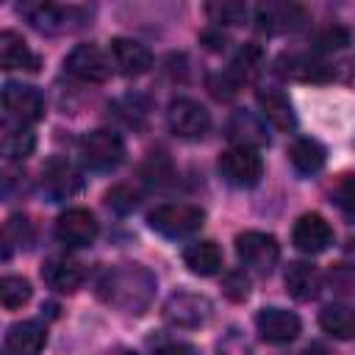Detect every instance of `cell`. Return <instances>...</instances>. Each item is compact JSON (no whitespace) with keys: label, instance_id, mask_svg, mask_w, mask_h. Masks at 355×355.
Masks as SVG:
<instances>
[{"label":"cell","instance_id":"4dcf8cb0","mask_svg":"<svg viewBox=\"0 0 355 355\" xmlns=\"http://www.w3.org/2000/svg\"><path fill=\"white\" fill-rule=\"evenodd\" d=\"M105 205H108L111 211H116V214H128V211H133V208L139 205V191H136L133 186H128V183L111 186V189L105 191Z\"/></svg>","mask_w":355,"mask_h":355},{"label":"cell","instance_id":"277c9868","mask_svg":"<svg viewBox=\"0 0 355 355\" xmlns=\"http://www.w3.org/2000/svg\"><path fill=\"white\" fill-rule=\"evenodd\" d=\"M80 158L94 172H108L122 164L125 141L114 130H92L80 139Z\"/></svg>","mask_w":355,"mask_h":355},{"label":"cell","instance_id":"74e56055","mask_svg":"<svg viewBox=\"0 0 355 355\" xmlns=\"http://www.w3.org/2000/svg\"><path fill=\"white\" fill-rule=\"evenodd\" d=\"M202 44H205L208 50H225L227 36H225L219 28H214V31H205V33H202Z\"/></svg>","mask_w":355,"mask_h":355},{"label":"cell","instance_id":"ba28073f","mask_svg":"<svg viewBox=\"0 0 355 355\" xmlns=\"http://www.w3.org/2000/svg\"><path fill=\"white\" fill-rule=\"evenodd\" d=\"M64 67L69 75L86 83H103L111 75V58L97 47V44H78L72 53L64 58Z\"/></svg>","mask_w":355,"mask_h":355},{"label":"cell","instance_id":"484cf974","mask_svg":"<svg viewBox=\"0 0 355 355\" xmlns=\"http://www.w3.org/2000/svg\"><path fill=\"white\" fill-rule=\"evenodd\" d=\"M19 14H22L36 31H58L61 22H64V8H58L55 3H44V0L22 3V6H19Z\"/></svg>","mask_w":355,"mask_h":355},{"label":"cell","instance_id":"6da1fadb","mask_svg":"<svg viewBox=\"0 0 355 355\" xmlns=\"http://www.w3.org/2000/svg\"><path fill=\"white\" fill-rule=\"evenodd\" d=\"M153 291H155V277L139 263H122L111 269L100 283L103 300L125 313H141L150 305Z\"/></svg>","mask_w":355,"mask_h":355},{"label":"cell","instance_id":"836d02e7","mask_svg":"<svg viewBox=\"0 0 355 355\" xmlns=\"http://www.w3.org/2000/svg\"><path fill=\"white\" fill-rule=\"evenodd\" d=\"M239 78L227 69V72H219V75H211L208 78V89H211V94L216 97V100H233L236 94H239Z\"/></svg>","mask_w":355,"mask_h":355},{"label":"cell","instance_id":"8fae6325","mask_svg":"<svg viewBox=\"0 0 355 355\" xmlns=\"http://www.w3.org/2000/svg\"><path fill=\"white\" fill-rule=\"evenodd\" d=\"M55 236L67 247H89L97 239V219L86 208H67L55 219Z\"/></svg>","mask_w":355,"mask_h":355},{"label":"cell","instance_id":"5bb4252c","mask_svg":"<svg viewBox=\"0 0 355 355\" xmlns=\"http://www.w3.org/2000/svg\"><path fill=\"white\" fill-rule=\"evenodd\" d=\"M80 186H83V178L67 158L55 155L42 166V189L53 200H69L72 194L80 191Z\"/></svg>","mask_w":355,"mask_h":355},{"label":"cell","instance_id":"603a6c76","mask_svg":"<svg viewBox=\"0 0 355 355\" xmlns=\"http://www.w3.org/2000/svg\"><path fill=\"white\" fill-rule=\"evenodd\" d=\"M183 261L194 275H216L222 269V250L214 241H194L183 250Z\"/></svg>","mask_w":355,"mask_h":355},{"label":"cell","instance_id":"f35d334b","mask_svg":"<svg viewBox=\"0 0 355 355\" xmlns=\"http://www.w3.org/2000/svg\"><path fill=\"white\" fill-rule=\"evenodd\" d=\"M219 352H222V355H230V347H222V344H219ZM236 352H244V355H250V347L244 344V347H239Z\"/></svg>","mask_w":355,"mask_h":355},{"label":"cell","instance_id":"30bf717a","mask_svg":"<svg viewBox=\"0 0 355 355\" xmlns=\"http://www.w3.org/2000/svg\"><path fill=\"white\" fill-rule=\"evenodd\" d=\"M291 241L300 252L305 255H316V252H324L330 244H333V227L330 222L322 216V214H302L297 222H294V230H291Z\"/></svg>","mask_w":355,"mask_h":355},{"label":"cell","instance_id":"f1b7e54d","mask_svg":"<svg viewBox=\"0 0 355 355\" xmlns=\"http://www.w3.org/2000/svg\"><path fill=\"white\" fill-rule=\"evenodd\" d=\"M33 147H36V136L28 130V128H17V130H8L6 136H3V155L8 158V161H22V158H28L31 153H33Z\"/></svg>","mask_w":355,"mask_h":355},{"label":"cell","instance_id":"7c38bea8","mask_svg":"<svg viewBox=\"0 0 355 355\" xmlns=\"http://www.w3.org/2000/svg\"><path fill=\"white\" fill-rule=\"evenodd\" d=\"M275 67L283 78L300 80V83H327V80H333V67H327L324 61H319L311 53H283Z\"/></svg>","mask_w":355,"mask_h":355},{"label":"cell","instance_id":"4fadbf2b","mask_svg":"<svg viewBox=\"0 0 355 355\" xmlns=\"http://www.w3.org/2000/svg\"><path fill=\"white\" fill-rule=\"evenodd\" d=\"M255 22L266 33H286L302 28L308 22V14L297 3H261L255 8Z\"/></svg>","mask_w":355,"mask_h":355},{"label":"cell","instance_id":"2e32d148","mask_svg":"<svg viewBox=\"0 0 355 355\" xmlns=\"http://www.w3.org/2000/svg\"><path fill=\"white\" fill-rule=\"evenodd\" d=\"M111 61L122 75L136 78L153 67V53L141 42L119 36V39H111Z\"/></svg>","mask_w":355,"mask_h":355},{"label":"cell","instance_id":"9c48e42d","mask_svg":"<svg viewBox=\"0 0 355 355\" xmlns=\"http://www.w3.org/2000/svg\"><path fill=\"white\" fill-rule=\"evenodd\" d=\"M3 108H6V116L17 119L19 125H31L44 116V97L33 86L6 83L3 86Z\"/></svg>","mask_w":355,"mask_h":355},{"label":"cell","instance_id":"7a4b0ae2","mask_svg":"<svg viewBox=\"0 0 355 355\" xmlns=\"http://www.w3.org/2000/svg\"><path fill=\"white\" fill-rule=\"evenodd\" d=\"M202 219H205V214L197 205H189V202H164V205L153 208L150 216H147L150 227L155 233L166 236V239L191 236L194 230L202 227Z\"/></svg>","mask_w":355,"mask_h":355},{"label":"cell","instance_id":"1f68e13d","mask_svg":"<svg viewBox=\"0 0 355 355\" xmlns=\"http://www.w3.org/2000/svg\"><path fill=\"white\" fill-rule=\"evenodd\" d=\"M349 42H352V36H349V31L341 28V25H330V28H324V31H319V33L313 36V47H316V50H324V53H330V50H344Z\"/></svg>","mask_w":355,"mask_h":355},{"label":"cell","instance_id":"e0dca14e","mask_svg":"<svg viewBox=\"0 0 355 355\" xmlns=\"http://www.w3.org/2000/svg\"><path fill=\"white\" fill-rule=\"evenodd\" d=\"M227 139L236 141V147H250V150L269 144L266 125L252 111H233L230 114V119H227Z\"/></svg>","mask_w":355,"mask_h":355},{"label":"cell","instance_id":"d590c367","mask_svg":"<svg viewBox=\"0 0 355 355\" xmlns=\"http://www.w3.org/2000/svg\"><path fill=\"white\" fill-rule=\"evenodd\" d=\"M6 241L8 244L14 241L19 247H28V241H31V225H28L25 216H11L6 222Z\"/></svg>","mask_w":355,"mask_h":355},{"label":"cell","instance_id":"d4e9b609","mask_svg":"<svg viewBox=\"0 0 355 355\" xmlns=\"http://www.w3.org/2000/svg\"><path fill=\"white\" fill-rule=\"evenodd\" d=\"M319 324H322V330H324L327 336H333V338H338V341L355 338V311L347 308V305L333 302V305L322 308Z\"/></svg>","mask_w":355,"mask_h":355},{"label":"cell","instance_id":"ac0fdd59","mask_svg":"<svg viewBox=\"0 0 355 355\" xmlns=\"http://www.w3.org/2000/svg\"><path fill=\"white\" fill-rule=\"evenodd\" d=\"M0 67H3L6 72H11V69L36 72V69H39V58H36V53L25 44L22 36H17L14 31H3V33H0Z\"/></svg>","mask_w":355,"mask_h":355},{"label":"cell","instance_id":"f546056e","mask_svg":"<svg viewBox=\"0 0 355 355\" xmlns=\"http://www.w3.org/2000/svg\"><path fill=\"white\" fill-rule=\"evenodd\" d=\"M205 14L211 17V22L216 25H239L247 19V6L244 3H208Z\"/></svg>","mask_w":355,"mask_h":355},{"label":"cell","instance_id":"8992f818","mask_svg":"<svg viewBox=\"0 0 355 355\" xmlns=\"http://www.w3.org/2000/svg\"><path fill=\"white\" fill-rule=\"evenodd\" d=\"M166 122H169L172 133L180 136V139H202L211 128V114L197 100L178 97V100L169 103Z\"/></svg>","mask_w":355,"mask_h":355},{"label":"cell","instance_id":"d6a6232c","mask_svg":"<svg viewBox=\"0 0 355 355\" xmlns=\"http://www.w3.org/2000/svg\"><path fill=\"white\" fill-rule=\"evenodd\" d=\"M222 291H225L227 300L241 302V300L250 297V277H247L241 269H230V272H225V277H222Z\"/></svg>","mask_w":355,"mask_h":355},{"label":"cell","instance_id":"52a82bcc","mask_svg":"<svg viewBox=\"0 0 355 355\" xmlns=\"http://www.w3.org/2000/svg\"><path fill=\"white\" fill-rule=\"evenodd\" d=\"M164 319L175 327H183V330L200 327L211 319V302L202 294L178 291L164 302Z\"/></svg>","mask_w":355,"mask_h":355},{"label":"cell","instance_id":"83f0119b","mask_svg":"<svg viewBox=\"0 0 355 355\" xmlns=\"http://www.w3.org/2000/svg\"><path fill=\"white\" fill-rule=\"evenodd\" d=\"M261 67H263V53H261V47H258V44H244V47L239 50V55L233 58L230 72L239 78V83H244V80H252V78L261 72Z\"/></svg>","mask_w":355,"mask_h":355},{"label":"cell","instance_id":"ffe728a7","mask_svg":"<svg viewBox=\"0 0 355 355\" xmlns=\"http://www.w3.org/2000/svg\"><path fill=\"white\" fill-rule=\"evenodd\" d=\"M44 341H47V333L39 322H17L6 333L8 355H42Z\"/></svg>","mask_w":355,"mask_h":355},{"label":"cell","instance_id":"d6986e66","mask_svg":"<svg viewBox=\"0 0 355 355\" xmlns=\"http://www.w3.org/2000/svg\"><path fill=\"white\" fill-rule=\"evenodd\" d=\"M42 280L61 294H72L83 283V266L69 258H50L42 266Z\"/></svg>","mask_w":355,"mask_h":355},{"label":"cell","instance_id":"8d00e7d4","mask_svg":"<svg viewBox=\"0 0 355 355\" xmlns=\"http://www.w3.org/2000/svg\"><path fill=\"white\" fill-rule=\"evenodd\" d=\"M155 355H197V352H194V347H189L183 341H169V344H161L155 349Z\"/></svg>","mask_w":355,"mask_h":355},{"label":"cell","instance_id":"5b68a950","mask_svg":"<svg viewBox=\"0 0 355 355\" xmlns=\"http://www.w3.org/2000/svg\"><path fill=\"white\" fill-rule=\"evenodd\" d=\"M219 172L230 186L250 189L263 178V161L250 147H233L219 155Z\"/></svg>","mask_w":355,"mask_h":355},{"label":"cell","instance_id":"e575fe53","mask_svg":"<svg viewBox=\"0 0 355 355\" xmlns=\"http://www.w3.org/2000/svg\"><path fill=\"white\" fill-rule=\"evenodd\" d=\"M336 202L344 211V216L355 225V178L352 175H344L338 180V186H336Z\"/></svg>","mask_w":355,"mask_h":355},{"label":"cell","instance_id":"44dd1931","mask_svg":"<svg viewBox=\"0 0 355 355\" xmlns=\"http://www.w3.org/2000/svg\"><path fill=\"white\" fill-rule=\"evenodd\" d=\"M255 100H258V108L263 114V119H269L277 130H294L297 125V116L291 111V103L288 97L280 92V89H258L255 92Z\"/></svg>","mask_w":355,"mask_h":355},{"label":"cell","instance_id":"4316f807","mask_svg":"<svg viewBox=\"0 0 355 355\" xmlns=\"http://www.w3.org/2000/svg\"><path fill=\"white\" fill-rule=\"evenodd\" d=\"M31 294H33L31 283H28L25 277H19V275H6V277L0 280V302H3V308H8V311L22 308V305L31 300Z\"/></svg>","mask_w":355,"mask_h":355},{"label":"cell","instance_id":"9a60e30c","mask_svg":"<svg viewBox=\"0 0 355 355\" xmlns=\"http://www.w3.org/2000/svg\"><path fill=\"white\" fill-rule=\"evenodd\" d=\"M255 327L269 344H288L300 336V316L286 308H261L255 316Z\"/></svg>","mask_w":355,"mask_h":355},{"label":"cell","instance_id":"7402d4cb","mask_svg":"<svg viewBox=\"0 0 355 355\" xmlns=\"http://www.w3.org/2000/svg\"><path fill=\"white\" fill-rule=\"evenodd\" d=\"M319 288H322V275H319V269L313 263H305V261L288 263V269H286V291L294 300L308 302V300H313L319 294Z\"/></svg>","mask_w":355,"mask_h":355},{"label":"cell","instance_id":"3957f363","mask_svg":"<svg viewBox=\"0 0 355 355\" xmlns=\"http://www.w3.org/2000/svg\"><path fill=\"white\" fill-rule=\"evenodd\" d=\"M236 255L247 269H252L258 275H269L280 258V244L272 233L244 230L236 236Z\"/></svg>","mask_w":355,"mask_h":355},{"label":"cell","instance_id":"cb8c5ba5","mask_svg":"<svg viewBox=\"0 0 355 355\" xmlns=\"http://www.w3.org/2000/svg\"><path fill=\"white\" fill-rule=\"evenodd\" d=\"M288 161L300 175H316L324 166V147L316 139H297L288 147Z\"/></svg>","mask_w":355,"mask_h":355}]
</instances>
